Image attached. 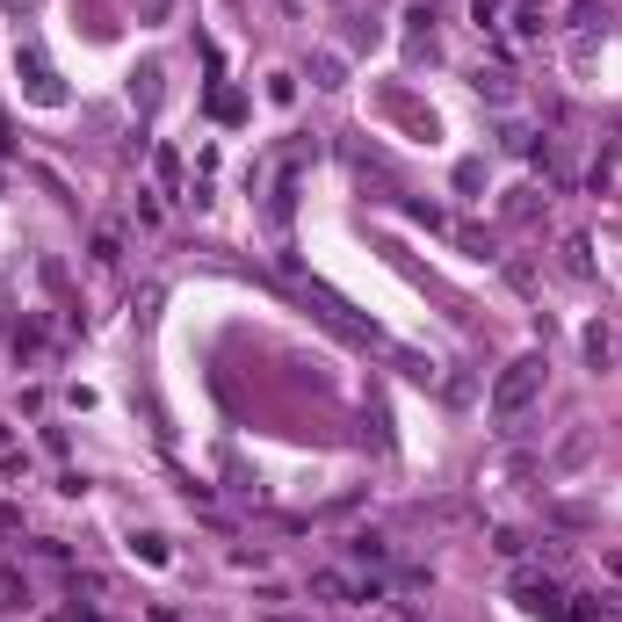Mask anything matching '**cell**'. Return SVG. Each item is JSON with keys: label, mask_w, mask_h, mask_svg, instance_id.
<instances>
[{"label": "cell", "mask_w": 622, "mask_h": 622, "mask_svg": "<svg viewBox=\"0 0 622 622\" xmlns=\"http://www.w3.org/2000/svg\"><path fill=\"white\" fill-rule=\"evenodd\" d=\"M15 80H22V95L37 102V109H66V87H58V73H51V58H44V44H15Z\"/></svg>", "instance_id": "2"}, {"label": "cell", "mask_w": 622, "mask_h": 622, "mask_svg": "<svg viewBox=\"0 0 622 622\" xmlns=\"http://www.w3.org/2000/svg\"><path fill=\"white\" fill-rule=\"evenodd\" d=\"M471 15H478V29H492L500 22V0H471Z\"/></svg>", "instance_id": "10"}, {"label": "cell", "mask_w": 622, "mask_h": 622, "mask_svg": "<svg viewBox=\"0 0 622 622\" xmlns=\"http://www.w3.org/2000/svg\"><path fill=\"white\" fill-rule=\"evenodd\" d=\"M478 95H485V102H514V73H507V66H485V73H478Z\"/></svg>", "instance_id": "5"}, {"label": "cell", "mask_w": 622, "mask_h": 622, "mask_svg": "<svg viewBox=\"0 0 622 622\" xmlns=\"http://www.w3.org/2000/svg\"><path fill=\"white\" fill-rule=\"evenodd\" d=\"M492 550H500V557H521V550H528V536H521V528H500V536H492Z\"/></svg>", "instance_id": "9"}, {"label": "cell", "mask_w": 622, "mask_h": 622, "mask_svg": "<svg viewBox=\"0 0 622 622\" xmlns=\"http://www.w3.org/2000/svg\"><path fill=\"white\" fill-rule=\"evenodd\" d=\"M615 355V333L608 326H586V362H608Z\"/></svg>", "instance_id": "6"}, {"label": "cell", "mask_w": 622, "mask_h": 622, "mask_svg": "<svg viewBox=\"0 0 622 622\" xmlns=\"http://www.w3.org/2000/svg\"><path fill=\"white\" fill-rule=\"evenodd\" d=\"M543 384H550V362H543L536 348H528V355H514V362L500 369V377H492V420H500V427H514V420H521V413L543 398Z\"/></svg>", "instance_id": "1"}, {"label": "cell", "mask_w": 622, "mask_h": 622, "mask_svg": "<svg viewBox=\"0 0 622 622\" xmlns=\"http://www.w3.org/2000/svg\"><path fill=\"white\" fill-rule=\"evenodd\" d=\"M340 550H348V557H355V565H377V572L391 565V536H377V528H355V536H348V543H340Z\"/></svg>", "instance_id": "4"}, {"label": "cell", "mask_w": 622, "mask_h": 622, "mask_svg": "<svg viewBox=\"0 0 622 622\" xmlns=\"http://www.w3.org/2000/svg\"><path fill=\"white\" fill-rule=\"evenodd\" d=\"M565 268H572V275H594V261H586V239H565Z\"/></svg>", "instance_id": "8"}, {"label": "cell", "mask_w": 622, "mask_h": 622, "mask_svg": "<svg viewBox=\"0 0 622 622\" xmlns=\"http://www.w3.org/2000/svg\"><path fill=\"white\" fill-rule=\"evenodd\" d=\"M311 80H319V87H348V80H340V58H333V51L311 58Z\"/></svg>", "instance_id": "7"}, {"label": "cell", "mask_w": 622, "mask_h": 622, "mask_svg": "<svg viewBox=\"0 0 622 622\" xmlns=\"http://www.w3.org/2000/svg\"><path fill=\"white\" fill-rule=\"evenodd\" d=\"M514 601H521V615H536V622H565V608H572V594L550 572H514Z\"/></svg>", "instance_id": "3"}]
</instances>
